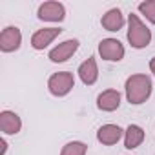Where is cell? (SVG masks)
Listing matches in <instances>:
<instances>
[{
	"label": "cell",
	"instance_id": "cell-1",
	"mask_svg": "<svg viewBox=\"0 0 155 155\" xmlns=\"http://www.w3.org/2000/svg\"><path fill=\"white\" fill-rule=\"evenodd\" d=\"M151 79L144 73H135L126 79V99L130 104H142L150 99L151 95Z\"/></svg>",
	"mask_w": 155,
	"mask_h": 155
},
{
	"label": "cell",
	"instance_id": "cell-2",
	"mask_svg": "<svg viewBox=\"0 0 155 155\" xmlns=\"http://www.w3.org/2000/svg\"><path fill=\"white\" fill-rule=\"evenodd\" d=\"M128 42L135 49H142V48H146L151 42L150 28L133 13L128 17Z\"/></svg>",
	"mask_w": 155,
	"mask_h": 155
},
{
	"label": "cell",
	"instance_id": "cell-3",
	"mask_svg": "<svg viewBox=\"0 0 155 155\" xmlns=\"http://www.w3.org/2000/svg\"><path fill=\"white\" fill-rule=\"evenodd\" d=\"M48 88H49L51 95H55V97H66L75 88V77L69 71L53 73L49 77V81H48Z\"/></svg>",
	"mask_w": 155,
	"mask_h": 155
},
{
	"label": "cell",
	"instance_id": "cell-4",
	"mask_svg": "<svg viewBox=\"0 0 155 155\" xmlns=\"http://www.w3.org/2000/svg\"><path fill=\"white\" fill-rule=\"evenodd\" d=\"M99 55L104 60L110 62H119L124 58V46L117 38H104L99 44Z\"/></svg>",
	"mask_w": 155,
	"mask_h": 155
},
{
	"label": "cell",
	"instance_id": "cell-5",
	"mask_svg": "<svg viewBox=\"0 0 155 155\" xmlns=\"http://www.w3.org/2000/svg\"><path fill=\"white\" fill-rule=\"evenodd\" d=\"M79 40L77 38H68L64 42H60L58 46H55L51 51H49V60L55 62V64H60V62H66L68 58H71L77 49H79Z\"/></svg>",
	"mask_w": 155,
	"mask_h": 155
},
{
	"label": "cell",
	"instance_id": "cell-6",
	"mask_svg": "<svg viewBox=\"0 0 155 155\" xmlns=\"http://www.w3.org/2000/svg\"><path fill=\"white\" fill-rule=\"evenodd\" d=\"M22 44V33L17 26H8L0 33V49L4 53H13Z\"/></svg>",
	"mask_w": 155,
	"mask_h": 155
},
{
	"label": "cell",
	"instance_id": "cell-7",
	"mask_svg": "<svg viewBox=\"0 0 155 155\" xmlns=\"http://www.w3.org/2000/svg\"><path fill=\"white\" fill-rule=\"evenodd\" d=\"M37 17L44 22H62L66 18V8L60 2H44L40 4Z\"/></svg>",
	"mask_w": 155,
	"mask_h": 155
},
{
	"label": "cell",
	"instance_id": "cell-8",
	"mask_svg": "<svg viewBox=\"0 0 155 155\" xmlns=\"http://www.w3.org/2000/svg\"><path fill=\"white\" fill-rule=\"evenodd\" d=\"M122 135H124V130L120 126H117V124H104L97 131V140L101 144H104V146H113V144H117L122 139Z\"/></svg>",
	"mask_w": 155,
	"mask_h": 155
},
{
	"label": "cell",
	"instance_id": "cell-9",
	"mask_svg": "<svg viewBox=\"0 0 155 155\" xmlns=\"http://www.w3.org/2000/svg\"><path fill=\"white\" fill-rule=\"evenodd\" d=\"M60 33H62L60 28H44V29L35 31L33 37H31V46H33V49H44V48H48Z\"/></svg>",
	"mask_w": 155,
	"mask_h": 155
},
{
	"label": "cell",
	"instance_id": "cell-10",
	"mask_svg": "<svg viewBox=\"0 0 155 155\" xmlns=\"http://www.w3.org/2000/svg\"><path fill=\"white\" fill-rule=\"evenodd\" d=\"M101 24H102V28L106 31H120L124 28V24H126V18H124L122 11L119 8H111L102 15Z\"/></svg>",
	"mask_w": 155,
	"mask_h": 155
},
{
	"label": "cell",
	"instance_id": "cell-11",
	"mask_svg": "<svg viewBox=\"0 0 155 155\" xmlns=\"http://www.w3.org/2000/svg\"><path fill=\"white\" fill-rule=\"evenodd\" d=\"M0 130H2V133H6V135H17L22 130L20 117L15 111L4 110L2 113H0Z\"/></svg>",
	"mask_w": 155,
	"mask_h": 155
},
{
	"label": "cell",
	"instance_id": "cell-12",
	"mask_svg": "<svg viewBox=\"0 0 155 155\" xmlns=\"http://www.w3.org/2000/svg\"><path fill=\"white\" fill-rule=\"evenodd\" d=\"M79 77L81 81L86 84V86H93L99 79V68H97V60L95 57H90L88 60H84L81 66H79Z\"/></svg>",
	"mask_w": 155,
	"mask_h": 155
},
{
	"label": "cell",
	"instance_id": "cell-13",
	"mask_svg": "<svg viewBox=\"0 0 155 155\" xmlns=\"http://www.w3.org/2000/svg\"><path fill=\"white\" fill-rule=\"evenodd\" d=\"M120 106V93L117 90H106L97 97V108L102 111H115Z\"/></svg>",
	"mask_w": 155,
	"mask_h": 155
},
{
	"label": "cell",
	"instance_id": "cell-14",
	"mask_svg": "<svg viewBox=\"0 0 155 155\" xmlns=\"http://www.w3.org/2000/svg\"><path fill=\"white\" fill-rule=\"evenodd\" d=\"M144 140V130L137 124H130L124 131V146L128 150H133L137 146H140Z\"/></svg>",
	"mask_w": 155,
	"mask_h": 155
},
{
	"label": "cell",
	"instance_id": "cell-15",
	"mask_svg": "<svg viewBox=\"0 0 155 155\" xmlns=\"http://www.w3.org/2000/svg\"><path fill=\"white\" fill-rule=\"evenodd\" d=\"M86 151H88V146L84 142H81V140H71V142H68L62 148L60 155H86Z\"/></svg>",
	"mask_w": 155,
	"mask_h": 155
},
{
	"label": "cell",
	"instance_id": "cell-16",
	"mask_svg": "<svg viewBox=\"0 0 155 155\" xmlns=\"http://www.w3.org/2000/svg\"><path fill=\"white\" fill-rule=\"evenodd\" d=\"M140 15H144L151 24H155V0H146V2L139 4Z\"/></svg>",
	"mask_w": 155,
	"mask_h": 155
},
{
	"label": "cell",
	"instance_id": "cell-17",
	"mask_svg": "<svg viewBox=\"0 0 155 155\" xmlns=\"http://www.w3.org/2000/svg\"><path fill=\"white\" fill-rule=\"evenodd\" d=\"M0 146H2V151H0V155H6V150H8V142L2 139V140H0Z\"/></svg>",
	"mask_w": 155,
	"mask_h": 155
},
{
	"label": "cell",
	"instance_id": "cell-18",
	"mask_svg": "<svg viewBox=\"0 0 155 155\" xmlns=\"http://www.w3.org/2000/svg\"><path fill=\"white\" fill-rule=\"evenodd\" d=\"M150 69H151V73L155 75V57H153V58L150 60Z\"/></svg>",
	"mask_w": 155,
	"mask_h": 155
}]
</instances>
